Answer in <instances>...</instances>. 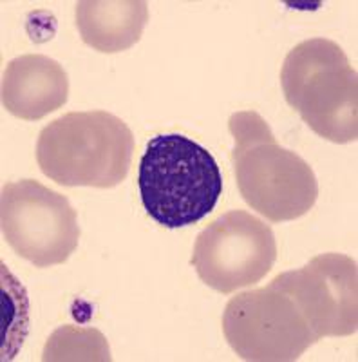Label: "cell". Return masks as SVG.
Here are the masks:
<instances>
[{
	"mask_svg": "<svg viewBox=\"0 0 358 362\" xmlns=\"http://www.w3.org/2000/svg\"><path fill=\"white\" fill-rule=\"evenodd\" d=\"M134 153L129 125L107 111L69 112L42 129L37 163L64 187L112 189L127 177Z\"/></svg>",
	"mask_w": 358,
	"mask_h": 362,
	"instance_id": "obj_2",
	"label": "cell"
},
{
	"mask_svg": "<svg viewBox=\"0 0 358 362\" xmlns=\"http://www.w3.org/2000/svg\"><path fill=\"white\" fill-rule=\"evenodd\" d=\"M0 225L13 252L37 268L64 264L78 247L76 210L66 196L35 180L4 185Z\"/></svg>",
	"mask_w": 358,
	"mask_h": 362,
	"instance_id": "obj_6",
	"label": "cell"
},
{
	"mask_svg": "<svg viewBox=\"0 0 358 362\" xmlns=\"http://www.w3.org/2000/svg\"><path fill=\"white\" fill-rule=\"evenodd\" d=\"M275 259V234L246 210H230L212 221L198 235L192 254L199 279L225 296L261 283Z\"/></svg>",
	"mask_w": 358,
	"mask_h": 362,
	"instance_id": "obj_7",
	"label": "cell"
},
{
	"mask_svg": "<svg viewBox=\"0 0 358 362\" xmlns=\"http://www.w3.org/2000/svg\"><path fill=\"white\" fill-rule=\"evenodd\" d=\"M292 109L315 134L333 144L358 138V80L344 49L328 38L297 44L280 69Z\"/></svg>",
	"mask_w": 358,
	"mask_h": 362,
	"instance_id": "obj_4",
	"label": "cell"
},
{
	"mask_svg": "<svg viewBox=\"0 0 358 362\" xmlns=\"http://www.w3.org/2000/svg\"><path fill=\"white\" fill-rule=\"evenodd\" d=\"M228 129L234 136L235 180L244 202L272 223L308 214L318 198L311 167L297 153L280 147L259 112H234Z\"/></svg>",
	"mask_w": 358,
	"mask_h": 362,
	"instance_id": "obj_1",
	"label": "cell"
},
{
	"mask_svg": "<svg viewBox=\"0 0 358 362\" xmlns=\"http://www.w3.org/2000/svg\"><path fill=\"white\" fill-rule=\"evenodd\" d=\"M69 78L64 67L46 54H22L8 64L2 76V105L13 116L37 122L64 107Z\"/></svg>",
	"mask_w": 358,
	"mask_h": 362,
	"instance_id": "obj_9",
	"label": "cell"
},
{
	"mask_svg": "<svg viewBox=\"0 0 358 362\" xmlns=\"http://www.w3.org/2000/svg\"><path fill=\"white\" fill-rule=\"evenodd\" d=\"M76 28L89 47L119 53L138 44L148 22L143 0H82L74 9Z\"/></svg>",
	"mask_w": 358,
	"mask_h": 362,
	"instance_id": "obj_10",
	"label": "cell"
},
{
	"mask_svg": "<svg viewBox=\"0 0 358 362\" xmlns=\"http://www.w3.org/2000/svg\"><path fill=\"white\" fill-rule=\"evenodd\" d=\"M297 303L309 328L322 337H347L358 329L357 261L337 252L315 255L299 270L273 279Z\"/></svg>",
	"mask_w": 358,
	"mask_h": 362,
	"instance_id": "obj_8",
	"label": "cell"
},
{
	"mask_svg": "<svg viewBox=\"0 0 358 362\" xmlns=\"http://www.w3.org/2000/svg\"><path fill=\"white\" fill-rule=\"evenodd\" d=\"M138 189L147 214L165 228L196 225L222 194V176L208 148L183 134H160L140 160Z\"/></svg>",
	"mask_w": 358,
	"mask_h": 362,
	"instance_id": "obj_3",
	"label": "cell"
},
{
	"mask_svg": "<svg viewBox=\"0 0 358 362\" xmlns=\"http://www.w3.org/2000/svg\"><path fill=\"white\" fill-rule=\"evenodd\" d=\"M222 332L232 350L251 362L297 361L318 341L295 300L273 281L232 297Z\"/></svg>",
	"mask_w": 358,
	"mask_h": 362,
	"instance_id": "obj_5",
	"label": "cell"
},
{
	"mask_svg": "<svg viewBox=\"0 0 358 362\" xmlns=\"http://www.w3.org/2000/svg\"><path fill=\"white\" fill-rule=\"evenodd\" d=\"M42 361H112L107 339L95 328L62 326L44 348Z\"/></svg>",
	"mask_w": 358,
	"mask_h": 362,
	"instance_id": "obj_11",
	"label": "cell"
}]
</instances>
